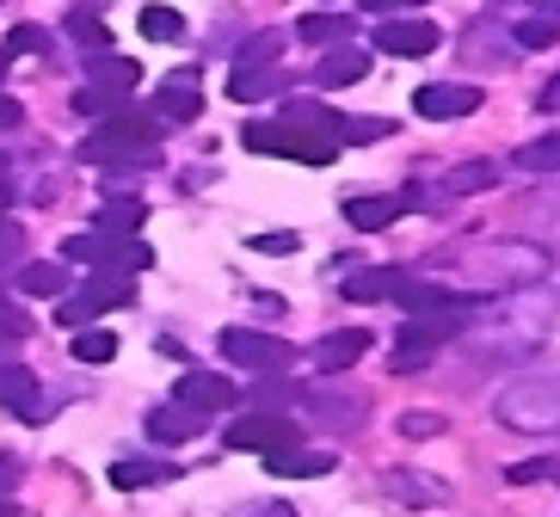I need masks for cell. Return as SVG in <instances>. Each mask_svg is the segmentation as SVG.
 Masks as SVG:
<instances>
[{"label": "cell", "instance_id": "3957f363", "mask_svg": "<svg viewBox=\"0 0 560 517\" xmlns=\"http://www.w3.org/2000/svg\"><path fill=\"white\" fill-rule=\"evenodd\" d=\"M462 320H468V302H450V308H431V315H412L400 327V351H395V376L400 369H425L431 351L450 345L462 333Z\"/></svg>", "mask_w": 560, "mask_h": 517}, {"label": "cell", "instance_id": "4dcf8cb0", "mask_svg": "<svg viewBox=\"0 0 560 517\" xmlns=\"http://www.w3.org/2000/svg\"><path fill=\"white\" fill-rule=\"evenodd\" d=\"M283 74L278 68H234L229 74V99H259V93H278Z\"/></svg>", "mask_w": 560, "mask_h": 517}, {"label": "cell", "instance_id": "74e56055", "mask_svg": "<svg viewBox=\"0 0 560 517\" xmlns=\"http://www.w3.org/2000/svg\"><path fill=\"white\" fill-rule=\"evenodd\" d=\"M278 44H283L278 32H259V37H247V44H241V68H271V62H278Z\"/></svg>", "mask_w": 560, "mask_h": 517}, {"label": "cell", "instance_id": "8992f818", "mask_svg": "<svg viewBox=\"0 0 560 517\" xmlns=\"http://www.w3.org/2000/svg\"><path fill=\"white\" fill-rule=\"evenodd\" d=\"M130 302H136L130 278H112V271H100V278H93V284L68 290V296L56 302V320H62V327H86V320L112 315V308H130Z\"/></svg>", "mask_w": 560, "mask_h": 517}, {"label": "cell", "instance_id": "836d02e7", "mask_svg": "<svg viewBox=\"0 0 560 517\" xmlns=\"http://www.w3.org/2000/svg\"><path fill=\"white\" fill-rule=\"evenodd\" d=\"M136 25H142V37H149V44H173V37L185 32V19L173 13V7H142V19H136Z\"/></svg>", "mask_w": 560, "mask_h": 517}, {"label": "cell", "instance_id": "7c38bea8", "mask_svg": "<svg viewBox=\"0 0 560 517\" xmlns=\"http://www.w3.org/2000/svg\"><path fill=\"white\" fill-rule=\"evenodd\" d=\"M203 425H210V413L203 407H191V401H161L149 413V437L154 444H179V437H198Z\"/></svg>", "mask_w": 560, "mask_h": 517}, {"label": "cell", "instance_id": "11a10c76", "mask_svg": "<svg viewBox=\"0 0 560 517\" xmlns=\"http://www.w3.org/2000/svg\"><path fill=\"white\" fill-rule=\"evenodd\" d=\"M555 481H560V474H555Z\"/></svg>", "mask_w": 560, "mask_h": 517}, {"label": "cell", "instance_id": "f1b7e54d", "mask_svg": "<svg viewBox=\"0 0 560 517\" xmlns=\"http://www.w3.org/2000/svg\"><path fill=\"white\" fill-rule=\"evenodd\" d=\"M68 37H74L81 50H112V32H105V19H100V7H93V0L68 13Z\"/></svg>", "mask_w": 560, "mask_h": 517}, {"label": "cell", "instance_id": "ab89813d", "mask_svg": "<svg viewBox=\"0 0 560 517\" xmlns=\"http://www.w3.org/2000/svg\"><path fill=\"white\" fill-rule=\"evenodd\" d=\"M560 468H555V456H536V462H511L505 468V481L511 486H529V481H555Z\"/></svg>", "mask_w": 560, "mask_h": 517}, {"label": "cell", "instance_id": "60d3db41", "mask_svg": "<svg viewBox=\"0 0 560 517\" xmlns=\"http://www.w3.org/2000/svg\"><path fill=\"white\" fill-rule=\"evenodd\" d=\"M117 105H130V99H117V93H100V86H81V93H74V111H81V117H112L117 111Z\"/></svg>", "mask_w": 560, "mask_h": 517}, {"label": "cell", "instance_id": "1f68e13d", "mask_svg": "<svg viewBox=\"0 0 560 517\" xmlns=\"http://www.w3.org/2000/svg\"><path fill=\"white\" fill-rule=\"evenodd\" d=\"M524 173H560V130L555 136H536V142H524V149L511 154Z\"/></svg>", "mask_w": 560, "mask_h": 517}, {"label": "cell", "instance_id": "f5cc1de1", "mask_svg": "<svg viewBox=\"0 0 560 517\" xmlns=\"http://www.w3.org/2000/svg\"><path fill=\"white\" fill-rule=\"evenodd\" d=\"M0 517H19V505H13V500H0Z\"/></svg>", "mask_w": 560, "mask_h": 517}, {"label": "cell", "instance_id": "52a82bcc", "mask_svg": "<svg viewBox=\"0 0 560 517\" xmlns=\"http://www.w3.org/2000/svg\"><path fill=\"white\" fill-rule=\"evenodd\" d=\"M499 419L517 432H548L560 425V376L555 383H517L511 395H499Z\"/></svg>", "mask_w": 560, "mask_h": 517}, {"label": "cell", "instance_id": "44dd1931", "mask_svg": "<svg viewBox=\"0 0 560 517\" xmlns=\"http://www.w3.org/2000/svg\"><path fill=\"white\" fill-rule=\"evenodd\" d=\"M363 74H370V50H358V44H339L320 56V86H358Z\"/></svg>", "mask_w": 560, "mask_h": 517}, {"label": "cell", "instance_id": "681fc988", "mask_svg": "<svg viewBox=\"0 0 560 517\" xmlns=\"http://www.w3.org/2000/svg\"><path fill=\"white\" fill-rule=\"evenodd\" d=\"M536 105H548V111H555V105H560V74H555V81L542 86V99H536Z\"/></svg>", "mask_w": 560, "mask_h": 517}, {"label": "cell", "instance_id": "f546056e", "mask_svg": "<svg viewBox=\"0 0 560 517\" xmlns=\"http://www.w3.org/2000/svg\"><path fill=\"white\" fill-rule=\"evenodd\" d=\"M388 302H400L407 315H431V308H450V302H462V296H450V290H438V284H412V278H407Z\"/></svg>", "mask_w": 560, "mask_h": 517}, {"label": "cell", "instance_id": "ba28073f", "mask_svg": "<svg viewBox=\"0 0 560 517\" xmlns=\"http://www.w3.org/2000/svg\"><path fill=\"white\" fill-rule=\"evenodd\" d=\"M376 50H388V56H400V62H419V56H431L438 44H444V32L431 25V19H407V13H395V19H382L376 25V37H370Z\"/></svg>", "mask_w": 560, "mask_h": 517}, {"label": "cell", "instance_id": "5b68a950", "mask_svg": "<svg viewBox=\"0 0 560 517\" xmlns=\"http://www.w3.org/2000/svg\"><path fill=\"white\" fill-rule=\"evenodd\" d=\"M222 357L241 369H253V376H283V369L296 364V345H283L278 333H253V327H222Z\"/></svg>", "mask_w": 560, "mask_h": 517}, {"label": "cell", "instance_id": "cb8c5ba5", "mask_svg": "<svg viewBox=\"0 0 560 517\" xmlns=\"http://www.w3.org/2000/svg\"><path fill=\"white\" fill-rule=\"evenodd\" d=\"M400 216V198H346V222L358 234H382Z\"/></svg>", "mask_w": 560, "mask_h": 517}, {"label": "cell", "instance_id": "9a60e30c", "mask_svg": "<svg viewBox=\"0 0 560 517\" xmlns=\"http://www.w3.org/2000/svg\"><path fill=\"white\" fill-rule=\"evenodd\" d=\"M0 407L19 419H44L50 407L37 401V376L25 364H0Z\"/></svg>", "mask_w": 560, "mask_h": 517}, {"label": "cell", "instance_id": "d6a6232c", "mask_svg": "<svg viewBox=\"0 0 560 517\" xmlns=\"http://www.w3.org/2000/svg\"><path fill=\"white\" fill-rule=\"evenodd\" d=\"M74 357H81V364H112L117 333H105V327H74Z\"/></svg>", "mask_w": 560, "mask_h": 517}, {"label": "cell", "instance_id": "8d00e7d4", "mask_svg": "<svg viewBox=\"0 0 560 517\" xmlns=\"http://www.w3.org/2000/svg\"><path fill=\"white\" fill-rule=\"evenodd\" d=\"M395 124H382V117H339V149L346 142H376V136H388Z\"/></svg>", "mask_w": 560, "mask_h": 517}, {"label": "cell", "instance_id": "f6af8a7d", "mask_svg": "<svg viewBox=\"0 0 560 517\" xmlns=\"http://www.w3.org/2000/svg\"><path fill=\"white\" fill-rule=\"evenodd\" d=\"M400 432H407V437H438V432H450V425L438 413H407V419H400Z\"/></svg>", "mask_w": 560, "mask_h": 517}, {"label": "cell", "instance_id": "d6986e66", "mask_svg": "<svg viewBox=\"0 0 560 517\" xmlns=\"http://www.w3.org/2000/svg\"><path fill=\"white\" fill-rule=\"evenodd\" d=\"M400 284H407V271H395V266H358V271H346V296L351 302H388Z\"/></svg>", "mask_w": 560, "mask_h": 517}, {"label": "cell", "instance_id": "f35d334b", "mask_svg": "<svg viewBox=\"0 0 560 517\" xmlns=\"http://www.w3.org/2000/svg\"><path fill=\"white\" fill-rule=\"evenodd\" d=\"M19 259H25V234H19V222L0 216V278H7V271H19Z\"/></svg>", "mask_w": 560, "mask_h": 517}, {"label": "cell", "instance_id": "e0dca14e", "mask_svg": "<svg viewBox=\"0 0 560 517\" xmlns=\"http://www.w3.org/2000/svg\"><path fill=\"white\" fill-rule=\"evenodd\" d=\"M166 481H179V462H161V456H124V462H112V486H117V493L166 486Z\"/></svg>", "mask_w": 560, "mask_h": 517}, {"label": "cell", "instance_id": "6da1fadb", "mask_svg": "<svg viewBox=\"0 0 560 517\" xmlns=\"http://www.w3.org/2000/svg\"><path fill=\"white\" fill-rule=\"evenodd\" d=\"M161 117L154 111H136V105H117L100 130L81 142V161L86 167H117V173H149L161 167Z\"/></svg>", "mask_w": 560, "mask_h": 517}, {"label": "cell", "instance_id": "7402d4cb", "mask_svg": "<svg viewBox=\"0 0 560 517\" xmlns=\"http://www.w3.org/2000/svg\"><path fill=\"white\" fill-rule=\"evenodd\" d=\"M142 222H149V203L124 191V198H105V203H100V216H93V228H100V234H136Z\"/></svg>", "mask_w": 560, "mask_h": 517}, {"label": "cell", "instance_id": "5bb4252c", "mask_svg": "<svg viewBox=\"0 0 560 517\" xmlns=\"http://www.w3.org/2000/svg\"><path fill=\"white\" fill-rule=\"evenodd\" d=\"M86 74L100 93H117V99H130L136 86H142V68L130 56H112V50H86Z\"/></svg>", "mask_w": 560, "mask_h": 517}, {"label": "cell", "instance_id": "e575fe53", "mask_svg": "<svg viewBox=\"0 0 560 517\" xmlns=\"http://www.w3.org/2000/svg\"><path fill=\"white\" fill-rule=\"evenodd\" d=\"M511 37H517L524 50H555V44H560V19H542V13H536V19H524Z\"/></svg>", "mask_w": 560, "mask_h": 517}, {"label": "cell", "instance_id": "bcb514c9", "mask_svg": "<svg viewBox=\"0 0 560 517\" xmlns=\"http://www.w3.org/2000/svg\"><path fill=\"white\" fill-rule=\"evenodd\" d=\"M370 13H382V19H395V13H412V7H425V0H363Z\"/></svg>", "mask_w": 560, "mask_h": 517}, {"label": "cell", "instance_id": "7bdbcfd3", "mask_svg": "<svg viewBox=\"0 0 560 517\" xmlns=\"http://www.w3.org/2000/svg\"><path fill=\"white\" fill-rule=\"evenodd\" d=\"M25 333H32V315L19 302H0V339H25Z\"/></svg>", "mask_w": 560, "mask_h": 517}, {"label": "cell", "instance_id": "f907efd6", "mask_svg": "<svg viewBox=\"0 0 560 517\" xmlns=\"http://www.w3.org/2000/svg\"><path fill=\"white\" fill-rule=\"evenodd\" d=\"M7 198H13V185H7V167H0V216H7Z\"/></svg>", "mask_w": 560, "mask_h": 517}, {"label": "cell", "instance_id": "2e32d148", "mask_svg": "<svg viewBox=\"0 0 560 517\" xmlns=\"http://www.w3.org/2000/svg\"><path fill=\"white\" fill-rule=\"evenodd\" d=\"M363 351H370V333H363V327H339V333H327L320 345L308 351V364L332 376V369H351V364L363 357Z\"/></svg>", "mask_w": 560, "mask_h": 517}, {"label": "cell", "instance_id": "83f0119b", "mask_svg": "<svg viewBox=\"0 0 560 517\" xmlns=\"http://www.w3.org/2000/svg\"><path fill=\"white\" fill-rule=\"evenodd\" d=\"M302 44H351V13H302Z\"/></svg>", "mask_w": 560, "mask_h": 517}, {"label": "cell", "instance_id": "4fadbf2b", "mask_svg": "<svg viewBox=\"0 0 560 517\" xmlns=\"http://www.w3.org/2000/svg\"><path fill=\"white\" fill-rule=\"evenodd\" d=\"M173 401H191V407H203V413H222V407H234V383L215 376V369H185L179 388H173Z\"/></svg>", "mask_w": 560, "mask_h": 517}, {"label": "cell", "instance_id": "ffe728a7", "mask_svg": "<svg viewBox=\"0 0 560 517\" xmlns=\"http://www.w3.org/2000/svg\"><path fill=\"white\" fill-rule=\"evenodd\" d=\"M302 407H308L327 432H346V425H363V395H314V388H302Z\"/></svg>", "mask_w": 560, "mask_h": 517}, {"label": "cell", "instance_id": "30bf717a", "mask_svg": "<svg viewBox=\"0 0 560 517\" xmlns=\"http://www.w3.org/2000/svg\"><path fill=\"white\" fill-rule=\"evenodd\" d=\"M480 86H450V81H431V86H419L412 93V111L419 117H431V124H450V117H475L480 111Z\"/></svg>", "mask_w": 560, "mask_h": 517}, {"label": "cell", "instance_id": "c3c4849f", "mask_svg": "<svg viewBox=\"0 0 560 517\" xmlns=\"http://www.w3.org/2000/svg\"><path fill=\"white\" fill-rule=\"evenodd\" d=\"M7 486H19V456H0V493Z\"/></svg>", "mask_w": 560, "mask_h": 517}, {"label": "cell", "instance_id": "816d5d0a", "mask_svg": "<svg viewBox=\"0 0 560 517\" xmlns=\"http://www.w3.org/2000/svg\"><path fill=\"white\" fill-rule=\"evenodd\" d=\"M259 517H296V512H290V505H265Z\"/></svg>", "mask_w": 560, "mask_h": 517}, {"label": "cell", "instance_id": "8fae6325", "mask_svg": "<svg viewBox=\"0 0 560 517\" xmlns=\"http://www.w3.org/2000/svg\"><path fill=\"white\" fill-rule=\"evenodd\" d=\"M154 117L161 124H191V117H203V81L185 68V74H166L161 86H154Z\"/></svg>", "mask_w": 560, "mask_h": 517}, {"label": "cell", "instance_id": "ac0fdd59", "mask_svg": "<svg viewBox=\"0 0 560 517\" xmlns=\"http://www.w3.org/2000/svg\"><path fill=\"white\" fill-rule=\"evenodd\" d=\"M265 468L278 481H314V474H332V456L327 450H302V444H283V450L265 456Z\"/></svg>", "mask_w": 560, "mask_h": 517}, {"label": "cell", "instance_id": "277c9868", "mask_svg": "<svg viewBox=\"0 0 560 517\" xmlns=\"http://www.w3.org/2000/svg\"><path fill=\"white\" fill-rule=\"evenodd\" d=\"M468 266H475L480 284H529V278H542L548 271V252L536 247H517V240H480V252H468Z\"/></svg>", "mask_w": 560, "mask_h": 517}, {"label": "cell", "instance_id": "484cf974", "mask_svg": "<svg viewBox=\"0 0 560 517\" xmlns=\"http://www.w3.org/2000/svg\"><path fill=\"white\" fill-rule=\"evenodd\" d=\"M241 142H247L253 154H283V161H296V130H290V124H253L247 117Z\"/></svg>", "mask_w": 560, "mask_h": 517}, {"label": "cell", "instance_id": "9c48e42d", "mask_svg": "<svg viewBox=\"0 0 560 517\" xmlns=\"http://www.w3.org/2000/svg\"><path fill=\"white\" fill-rule=\"evenodd\" d=\"M283 444H302V437H296V425L278 419V413H247V419L229 425V450H241V456H271V450H283Z\"/></svg>", "mask_w": 560, "mask_h": 517}, {"label": "cell", "instance_id": "d590c367", "mask_svg": "<svg viewBox=\"0 0 560 517\" xmlns=\"http://www.w3.org/2000/svg\"><path fill=\"white\" fill-rule=\"evenodd\" d=\"M0 50H7V56H44V50H50V32H44V25H13Z\"/></svg>", "mask_w": 560, "mask_h": 517}, {"label": "cell", "instance_id": "7a4b0ae2", "mask_svg": "<svg viewBox=\"0 0 560 517\" xmlns=\"http://www.w3.org/2000/svg\"><path fill=\"white\" fill-rule=\"evenodd\" d=\"M62 252H68V259H81V266L112 271V278H136V271L154 266V247H142V240H130V234H100V228L68 234Z\"/></svg>", "mask_w": 560, "mask_h": 517}, {"label": "cell", "instance_id": "b9f144b4", "mask_svg": "<svg viewBox=\"0 0 560 517\" xmlns=\"http://www.w3.org/2000/svg\"><path fill=\"white\" fill-rule=\"evenodd\" d=\"M253 401H259V413H271V407H283V401H302V388H290V383H259V388H253Z\"/></svg>", "mask_w": 560, "mask_h": 517}, {"label": "cell", "instance_id": "d4e9b609", "mask_svg": "<svg viewBox=\"0 0 560 517\" xmlns=\"http://www.w3.org/2000/svg\"><path fill=\"white\" fill-rule=\"evenodd\" d=\"M493 179H499L493 161H468V167H450L444 179H438V191H444V198L456 203V198H475V191H487Z\"/></svg>", "mask_w": 560, "mask_h": 517}, {"label": "cell", "instance_id": "7dc6e473", "mask_svg": "<svg viewBox=\"0 0 560 517\" xmlns=\"http://www.w3.org/2000/svg\"><path fill=\"white\" fill-rule=\"evenodd\" d=\"M19 117H25V111H19V99H7V93H0V130H19Z\"/></svg>", "mask_w": 560, "mask_h": 517}, {"label": "cell", "instance_id": "4316f807", "mask_svg": "<svg viewBox=\"0 0 560 517\" xmlns=\"http://www.w3.org/2000/svg\"><path fill=\"white\" fill-rule=\"evenodd\" d=\"M19 296H68V266H56V259L19 266Z\"/></svg>", "mask_w": 560, "mask_h": 517}, {"label": "cell", "instance_id": "603a6c76", "mask_svg": "<svg viewBox=\"0 0 560 517\" xmlns=\"http://www.w3.org/2000/svg\"><path fill=\"white\" fill-rule=\"evenodd\" d=\"M388 493H395V500H407V505H444V500H450V481L400 468V474H388Z\"/></svg>", "mask_w": 560, "mask_h": 517}, {"label": "cell", "instance_id": "db71d44e", "mask_svg": "<svg viewBox=\"0 0 560 517\" xmlns=\"http://www.w3.org/2000/svg\"><path fill=\"white\" fill-rule=\"evenodd\" d=\"M7 62H13V56H7V50H0V81H7Z\"/></svg>", "mask_w": 560, "mask_h": 517}, {"label": "cell", "instance_id": "ee69618b", "mask_svg": "<svg viewBox=\"0 0 560 517\" xmlns=\"http://www.w3.org/2000/svg\"><path fill=\"white\" fill-rule=\"evenodd\" d=\"M302 240L296 234H253V252H265V259H283V252H296Z\"/></svg>", "mask_w": 560, "mask_h": 517}]
</instances>
